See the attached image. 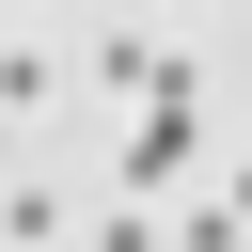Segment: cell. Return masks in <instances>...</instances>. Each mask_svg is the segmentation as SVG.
<instances>
[{
    "instance_id": "1",
    "label": "cell",
    "mask_w": 252,
    "mask_h": 252,
    "mask_svg": "<svg viewBox=\"0 0 252 252\" xmlns=\"http://www.w3.org/2000/svg\"><path fill=\"white\" fill-rule=\"evenodd\" d=\"M94 252H173V205H158V189H126V205L94 220Z\"/></svg>"
},
{
    "instance_id": "2",
    "label": "cell",
    "mask_w": 252,
    "mask_h": 252,
    "mask_svg": "<svg viewBox=\"0 0 252 252\" xmlns=\"http://www.w3.org/2000/svg\"><path fill=\"white\" fill-rule=\"evenodd\" d=\"M47 94H63V63H47V47H16V32H0V110H47Z\"/></svg>"
},
{
    "instance_id": "3",
    "label": "cell",
    "mask_w": 252,
    "mask_h": 252,
    "mask_svg": "<svg viewBox=\"0 0 252 252\" xmlns=\"http://www.w3.org/2000/svg\"><path fill=\"white\" fill-rule=\"evenodd\" d=\"M0 16H16V0H0Z\"/></svg>"
},
{
    "instance_id": "4",
    "label": "cell",
    "mask_w": 252,
    "mask_h": 252,
    "mask_svg": "<svg viewBox=\"0 0 252 252\" xmlns=\"http://www.w3.org/2000/svg\"><path fill=\"white\" fill-rule=\"evenodd\" d=\"M0 252H16V236H0Z\"/></svg>"
}]
</instances>
